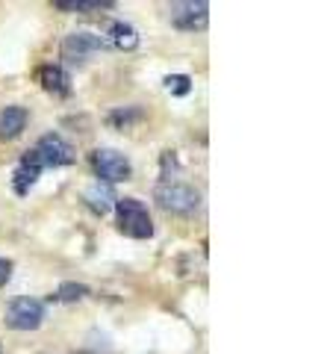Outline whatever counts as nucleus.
<instances>
[{
  "instance_id": "obj_12",
  "label": "nucleus",
  "mask_w": 336,
  "mask_h": 354,
  "mask_svg": "<svg viewBox=\"0 0 336 354\" xmlns=\"http://www.w3.org/2000/svg\"><path fill=\"white\" fill-rule=\"evenodd\" d=\"M106 32H109L106 44H112V48H118V50H133V48H139V32H136V27L124 24V21H112Z\"/></svg>"
},
{
  "instance_id": "obj_6",
  "label": "nucleus",
  "mask_w": 336,
  "mask_h": 354,
  "mask_svg": "<svg viewBox=\"0 0 336 354\" xmlns=\"http://www.w3.org/2000/svg\"><path fill=\"white\" fill-rule=\"evenodd\" d=\"M32 151H36L41 169H62V165L74 162V148L59 136V133H44Z\"/></svg>"
},
{
  "instance_id": "obj_14",
  "label": "nucleus",
  "mask_w": 336,
  "mask_h": 354,
  "mask_svg": "<svg viewBox=\"0 0 336 354\" xmlns=\"http://www.w3.org/2000/svg\"><path fill=\"white\" fill-rule=\"evenodd\" d=\"M86 295H88V286H86V283H74V281H68V283H62L59 290H56V295H50V301L56 298V301L74 304V301H83Z\"/></svg>"
},
{
  "instance_id": "obj_13",
  "label": "nucleus",
  "mask_w": 336,
  "mask_h": 354,
  "mask_svg": "<svg viewBox=\"0 0 336 354\" xmlns=\"http://www.w3.org/2000/svg\"><path fill=\"white\" fill-rule=\"evenodd\" d=\"M59 12H100V9H115L112 0H53Z\"/></svg>"
},
{
  "instance_id": "obj_18",
  "label": "nucleus",
  "mask_w": 336,
  "mask_h": 354,
  "mask_svg": "<svg viewBox=\"0 0 336 354\" xmlns=\"http://www.w3.org/2000/svg\"><path fill=\"white\" fill-rule=\"evenodd\" d=\"M0 351H3V346H0Z\"/></svg>"
},
{
  "instance_id": "obj_3",
  "label": "nucleus",
  "mask_w": 336,
  "mask_h": 354,
  "mask_svg": "<svg viewBox=\"0 0 336 354\" xmlns=\"http://www.w3.org/2000/svg\"><path fill=\"white\" fill-rule=\"evenodd\" d=\"M88 162H92V171L97 174V180L109 183V186L121 183V180H130V174H133L130 160L115 148H95Z\"/></svg>"
},
{
  "instance_id": "obj_10",
  "label": "nucleus",
  "mask_w": 336,
  "mask_h": 354,
  "mask_svg": "<svg viewBox=\"0 0 336 354\" xmlns=\"http://www.w3.org/2000/svg\"><path fill=\"white\" fill-rule=\"evenodd\" d=\"M83 201H86V207L92 209L95 216H106L109 209H115V189H112L109 183H100V180H95L88 189L83 192Z\"/></svg>"
},
{
  "instance_id": "obj_8",
  "label": "nucleus",
  "mask_w": 336,
  "mask_h": 354,
  "mask_svg": "<svg viewBox=\"0 0 336 354\" xmlns=\"http://www.w3.org/2000/svg\"><path fill=\"white\" fill-rule=\"evenodd\" d=\"M39 174H41V162L36 157V151H24L21 153V160L15 165V174H12V186H15V192L18 195H27L30 192V186L39 180Z\"/></svg>"
},
{
  "instance_id": "obj_9",
  "label": "nucleus",
  "mask_w": 336,
  "mask_h": 354,
  "mask_svg": "<svg viewBox=\"0 0 336 354\" xmlns=\"http://www.w3.org/2000/svg\"><path fill=\"white\" fill-rule=\"evenodd\" d=\"M39 83L44 92H50L56 97H68L71 95V77L62 65H41L39 68Z\"/></svg>"
},
{
  "instance_id": "obj_11",
  "label": "nucleus",
  "mask_w": 336,
  "mask_h": 354,
  "mask_svg": "<svg viewBox=\"0 0 336 354\" xmlns=\"http://www.w3.org/2000/svg\"><path fill=\"white\" fill-rule=\"evenodd\" d=\"M27 121H30V115L24 106H6L3 113H0V139L3 142L18 139L21 133H24Z\"/></svg>"
},
{
  "instance_id": "obj_16",
  "label": "nucleus",
  "mask_w": 336,
  "mask_h": 354,
  "mask_svg": "<svg viewBox=\"0 0 336 354\" xmlns=\"http://www.w3.org/2000/svg\"><path fill=\"white\" fill-rule=\"evenodd\" d=\"M165 88L171 95H189L192 92V77H186V74H171V77H165Z\"/></svg>"
},
{
  "instance_id": "obj_1",
  "label": "nucleus",
  "mask_w": 336,
  "mask_h": 354,
  "mask_svg": "<svg viewBox=\"0 0 336 354\" xmlns=\"http://www.w3.org/2000/svg\"><path fill=\"white\" fill-rule=\"evenodd\" d=\"M153 198L171 216H192L200 207V192L195 186L180 183V180H160L153 189Z\"/></svg>"
},
{
  "instance_id": "obj_7",
  "label": "nucleus",
  "mask_w": 336,
  "mask_h": 354,
  "mask_svg": "<svg viewBox=\"0 0 336 354\" xmlns=\"http://www.w3.org/2000/svg\"><path fill=\"white\" fill-rule=\"evenodd\" d=\"M109 44L104 36H95V32L88 30H80V32H71V36H65L62 41V59L68 62H86L88 57H95V53L106 50Z\"/></svg>"
},
{
  "instance_id": "obj_17",
  "label": "nucleus",
  "mask_w": 336,
  "mask_h": 354,
  "mask_svg": "<svg viewBox=\"0 0 336 354\" xmlns=\"http://www.w3.org/2000/svg\"><path fill=\"white\" fill-rule=\"evenodd\" d=\"M12 269H15V263H12V260L0 257V286H6L9 281H12Z\"/></svg>"
},
{
  "instance_id": "obj_15",
  "label": "nucleus",
  "mask_w": 336,
  "mask_h": 354,
  "mask_svg": "<svg viewBox=\"0 0 336 354\" xmlns=\"http://www.w3.org/2000/svg\"><path fill=\"white\" fill-rule=\"evenodd\" d=\"M136 121H142V109L139 106H127V109H115V113H109V124L112 127H130L136 124Z\"/></svg>"
},
{
  "instance_id": "obj_5",
  "label": "nucleus",
  "mask_w": 336,
  "mask_h": 354,
  "mask_svg": "<svg viewBox=\"0 0 336 354\" xmlns=\"http://www.w3.org/2000/svg\"><path fill=\"white\" fill-rule=\"evenodd\" d=\"M41 319H44V304L39 298L21 295L6 307V325L12 330H36L41 325Z\"/></svg>"
},
{
  "instance_id": "obj_2",
  "label": "nucleus",
  "mask_w": 336,
  "mask_h": 354,
  "mask_svg": "<svg viewBox=\"0 0 336 354\" xmlns=\"http://www.w3.org/2000/svg\"><path fill=\"white\" fill-rule=\"evenodd\" d=\"M115 218H118V230L130 239H151L153 236V218L139 198H118Z\"/></svg>"
},
{
  "instance_id": "obj_4",
  "label": "nucleus",
  "mask_w": 336,
  "mask_h": 354,
  "mask_svg": "<svg viewBox=\"0 0 336 354\" xmlns=\"http://www.w3.org/2000/svg\"><path fill=\"white\" fill-rule=\"evenodd\" d=\"M168 18L177 30L195 32L209 24V3L207 0H180V3L168 6Z\"/></svg>"
}]
</instances>
